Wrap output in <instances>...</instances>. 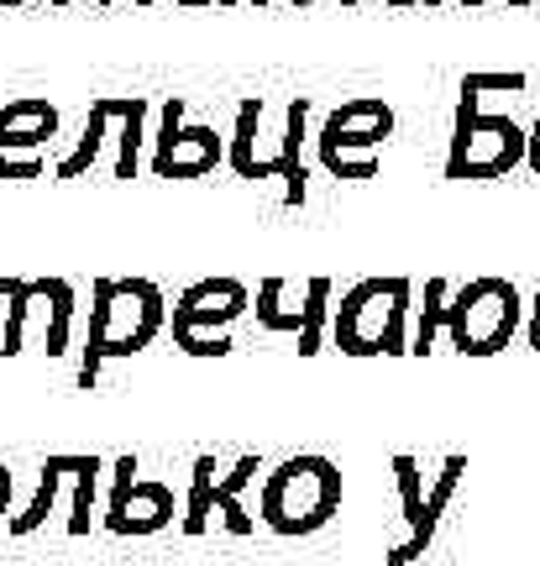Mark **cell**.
<instances>
[{
  "label": "cell",
  "mask_w": 540,
  "mask_h": 566,
  "mask_svg": "<svg viewBox=\"0 0 540 566\" xmlns=\"http://www.w3.org/2000/svg\"><path fill=\"white\" fill-rule=\"evenodd\" d=\"M168 325V300L158 283L147 279H101L90 294V342H84L80 388H95L105 363L116 357H137L158 342Z\"/></svg>",
  "instance_id": "1"
},
{
  "label": "cell",
  "mask_w": 540,
  "mask_h": 566,
  "mask_svg": "<svg viewBox=\"0 0 540 566\" xmlns=\"http://www.w3.org/2000/svg\"><path fill=\"white\" fill-rule=\"evenodd\" d=\"M341 509V467L331 457H315V451H304V457H289L283 467L268 472V483H262V525L273 530V535H315L336 520Z\"/></svg>",
  "instance_id": "2"
},
{
  "label": "cell",
  "mask_w": 540,
  "mask_h": 566,
  "mask_svg": "<svg viewBox=\"0 0 540 566\" xmlns=\"http://www.w3.org/2000/svg\"><path fill=\"white\" fill-rule=\"evenodd\" d=\"M252 310V294L241 279H200L189 283L174 310H168V331H174V346L184 357H226L237 352V336L231 325Z\"/></svg>",
  "instance_id": "3"
},
{
  "label": "cell",
  "mask_w": 540,
  "mask_h": 566,
  "mask_svg": "<svg viewBox=\"0 0 540 566\" xmlns=\"http://www.w3.org/2000/svg\"><path fill=\"white\" fill-rule=\"evenodd\" d=\"M404 315H409V283L404 279H367L336 304V336L341 352L352 357H378V352H404Z\"/></svg>",
  "instance_id": "4"
},
{
  "label": "cell",
  "mask_w": 540,
  "mask_h": 566,
  "mask_svg": "<svg viewBox=\"0 0 540 566\" xmlns=\"http://www.w3.org/2000/svg\"><path fill=\"white\" fill-rule=\"evenodd\" d=\"M105 142H116V163L111 174L116 179H137V158L142 142H147V101L142 95H101L84 116V137L74 142V153L53 168V179H84L95 158H101Z\"/></svg>",
  "instance_id": "5"
},
{
  "label": "cell",
  "mask_w": 540,
  "mask_h": 566,
  "mask_svg": "<svg viewBox=\"0 0 540 566\" xmlns=\"http://www.w3.org/2000/svg\"><path fill=\"white\" fill-rule=\"evenodd\" d=\"M520 158H530V137L515 122H503V116H478V95L461 90L446 174L451 179H494V174H509Z\"/></svg>",
  "instance_id": "6"
},
{
  "label": "cell",
  "mask_w": 540,
  "mask_h": 566,
  "mask_svg": "<svg viewBox=\"0 0 540 566\" xmlns=\"http://www.w3.org/2000/svg\"><path fill=\"white\" fill-rule=\"evenodd\" d=\"M42 325V352L63 357L69 336H74V289L69 279H21V289L6 304V336H0V357H21L27 352V325Z\"/></svg>",
  "instance_id": "7"
},
{
  "label": "cell",
  "mask_w": 540,
  "mask_h": 566,
  "mask_svg": "<svg viewBox=\"0 0 540 566\" xmlns=\"http://www.w3.org/2000/svg\"><path fill=\"white\" fill-rule=\"evenodd\" d=\"M394 132V111L383 101H352L325 116V132H321V163L336 174V179H373L378 168V153L383 142Z\"/></svg>",
  "instance_id": "8"
},
{
  "label": "cell",
  "mask_w": 540,
  "mask_h": 566,
  "mask_svg": "<svg viewBox=\"0 0 540 566\" xmlns=\"http://www.w3.org/2000/svg\"><path fill=\"white\" fill-rule=\"evenodd\" d=\"M258 472H262L258 457H241L231 472H216V457L200 451L195 457V478H189V499H184V535L200 541L205 530H210V514H220V525L231 530V535H252L258 520L241 509V488L252 483Z\"/></svg>",
  "instance_id": "9"
},
{
  "label": "cell",
  "mask_w": 540,
  "mask_h": 566,
  "mask_svg": "<svg viewBox=\"0 0 540 566\" xmlns=\"http://www.w3.org/2000/svg\"><path fill=\"white\" fill-rule=\"evenodd\" d=\"M515 321H520V294L503 279H478L467 283L457 300L446 304V325H451V342L472 357H488L499 352L509 336H515Z\"/></svg>",
  "instance_id": "10"
},
{
  "label": "cell",
  "mask_w": 540,
  "mask_h": 566,
  "mask_svg": "<svg viewBox=\"0 0 540 566\" xmlns=\"http://www.w3.org/2000/svg\"><path fill=\"white\" fill-rule=\"evenodd\" d=\"M216 163H226V142L216 137V126L184 122V95H174L153 137V179H205Z\"/></svg>",
  "instance_id": "11"
},
{
  "label": "cell",
  "mask_w": 540,
  "mask_h": 566,
  "mask_svg": "<svg viewBox=\"0 0 540 566\" xmlns=\"http://www.w3.org/2000/svg\"><path fill=\"white\" fill-rule=\"evenodd\" d=\"M174 525V488L168 483H142L137 478V457H121L116 462V483L105 499V530L111 535H158Z\"/></svg>",
  "instance_id": "12"
},
{
  "label": "cell",
  "mask_w": 540,
  "mask_h": 566,
  "mask_svg": "<svg viewBox=\"0 0 540 566\" xmlns=\"http://www.w3.org/2000/svg\"><path fill=\"white\" fill-rule=\"evenodd\" d=\"M59 137V105H0V179H42V147Z\"/></svg>",
  "instance_id": "13"
},
{
  "label": "cell",
  "mask_w": 540,
  "mask_h": 566,
  "mask_svg": "<svg viewBox=\"0 0 540 566\" xmlns=\"http://www.w3.org/2000/svg\"><path fill=\"white\" fill-rule=\"evenodd\" d=\"M101 457H84V451H63V488H69V535L80 541L95 525V493H101Z\"/></svg>",
  "instance_id": "14"
},
{
  "label": "cell",
  "mask_w": 540,
  "mask_h": 566,
  "mask_svg": "<svg viewBox=\"0 0 540 566\" xmlns=\"http://www.w3.org/2000/svg\"><path fill=\"white\" fill-rule=\"evenodd\" d=\"M262 111H268V105H262L258 95L237 105V132L226 142V163L237 168L241 179H273V174H268V153H262Z\"/></svg>",
  "instance_id": "15"
},
{
  "label": "cell",
  "mask_w": 540,
  "mask_h": 566,
  "mask_svg": "<svg viewBox=\"0 0 540 566\" xmlns=\"http://www.w3.org/2000/svg\"><path fill=\"white\" fill-rule=\"evenodd\" d=\"M252 310H258L262 331H273V336H300L304 321H310V283H304V294L294 300V289L283 279H262Z\"/></svg>",
  "instance_id": "16"
},
{
  "label": "cell",
  "mask_w": 540,
  "mask_h": 566,
  "mask_svg": "<svg viewBox=\"0 0 540 566\" xmlns=\"http://www.w3.org/2000/svg\"><path fill=\"white\" fill-rule=\"evenodd\" d=\"M304 116H310V101H289L283 111V158H279V179H283V205H300L304 200V158H300V142H304Z\"/></svg>",
  "instance_id": "17"
},
{
  "label": "cell",
  "mask_w": 540,
  "mask_h": 566,
  "mask_svg": "<svg viewBox=\"0 0 540 566\" xmlns=\"http://www.w3.org/2000/svg\"><path fill=\"white\" fill-rule=\"evenodd\" d=\"M59 499H63V462H59V457H48V462L38 467V488H32L27 509H21L17 520H11V535H17V541L38 535V530L48 525V514L59 509Z\"/></svg>",
  "instance_id": "18"
},
{
  "label": "cell",
  "mask_w": 540,
  "mask_h": 566,
  "mask_svg": "<svg viewBox=\"0 0 540 566\" xmlns=\"http://www.w3.org/2000/svg\"><path fill=\"white\" fill-rule=\"evenodd\" d=\"M325 315H331V279H310V321H304V331H300V352H304V357H315V352H321Z\"/></svg>",
  "instance_id": "19"
},
{
  "label": "cell",
  "mask_w": 540,
  "mask_h": 566,
  "mask_svg": "<svg viewBox=\"0 0 540 566\" xmlns=\"http://www.w3.org/2000/svg\"><path fill=\"white\" fill-rule=\"evenodd\" d=\"M17 289H21V279H0V336H6V304H11Z\"/></svg>",
  "instance_id": "20"
},
{
  "label": "cell",
  "mask_w": 540,
  "mask_h": 566,
  "mask_svg": "<svg viewBox=\"0 0 540 566\" xmlns=\"http://www.w3.org/2000/svg\"><path fill=\"white\" fill-rule=\"evenodd\" d=\"M6 509H11V467L0 462V520H6Z\"/></svg>",
  "instance_id": "21"
},
{
  "label": "cell",
  "mask_w": 540,
  "mask_h": 566,
  "mask_svg": "<svg viewBox=\"0 0 540 566\" xmlns=\"http://www.w3.org/2000/svg\"><path fill=\"white\" fill-rule=\"evenodd\" d=\"M174 6H184V11H205V6H237V0H174Z\"/></svg>",
  "instance_id": "22"
},
{
  "label": "cell",
  "mask_w": 540,
  "mask_h": 566,
  "mask_svg": "<svg viewBox=\"0 0 540 566\" xmlns=\"http://www.w3.org/2000/svg\"><path fill=\"white\" fill-rule=\"evenodd\" d=\"M530 168L540 174V122H536V132H530Z\"/></svg>",
  "instance_id": "23"
},
{
  "label": "cell",
  "mask_w": 540,
  "mask_h": 566,
  "mask_svg": "<svg viewBox=\"0 0 540 566\" xmlns=\"http://www.w3.org/2000/svg\"><path fill=\"white\" fill-rule=\"evenodd\" d=\"M388 6H420V0H388ZM425 6H436V0H425Z\"/></svg>",
  "instance_id": "24"
},
{
  "label": "cell",
  "mask_w": 540,
  "mask_h": 566,
  "mask_svg": "<svg viewBox=\"0 0 540 566\" xmlns=\"http://www.w3.org/2000/svg\"><path fill=\"white\" fill-rule=\"evenodd\" d=\"M17 6H27V0H0V11H17Z\"/></svg>",
  "instance_id": "25"
},
{
  "label": "cell",
  "mask_w": 540,
  "mask_h": 566,
  "mask_svg": "<svg viewBox=\"0 0 540 566\" xmlns=\"http://www.w3.org/2000/svg\"><path fill=\"white\" fill-rule=\"evenodd\" d=\"M111 6H116V0H101V11H111ZM137 6H153V0H137Z\"/></svg>",
  "instance_id": "26"
},
{
  "label": "cell",
  "mask_w": 540,
  "mask_h": 566,
  "mask_svg": "<svg viewBox=\"0 0 540 566\" xmlns=\"http://www.w3.org/2000/svg\"><path fill=\"white\" fill-rule=\"evenodd\" d=\"M467 6H482V0H467ZM509 6H525V0H509Z\"/></svg>",
  "instance_id": "27"
},
{
  "label": "cell",
  "mask_w": 540,
  "mask_h": 566,
  "mask_svg": "<svg viewBox=\"0 0 540 566\" xmlns=\"http://www.w3.org/2000/svg\"><path fill=\"white\" fill-rule=\"evenodd\" d=\"M53 6H59V11H63V6H74V0H53Z\"/></svg>",
  "instance_id": "28"
},
{
  "label": "cell",
  "mask_w": 540,
  "mask_h": 566,
  "mask_svg": "<svg viewBox=\"0 0 540 566\" xmlns=\"http://www.w3.org/2000/svg\"><path fill=\"white\" fill-rule=\"evenodd\" d=\"M341 6H357V0H341Z\"/></svg>",
  "instance_id": "29"
},
{
  "label": "cell",
  "mask_w": 540,
  "mask_h": 566,
  "mask_svg": "<svg viewBox=\"0 0 540 566\" xmlns=\"http://www.w3.org/2000/svg\"><path fill=\"white\" fill-rule=\"evenodd\" d=\"M252 6H268V0H252Z\"/></svg>",
  "instance_id": "30"
}]
</instances>
